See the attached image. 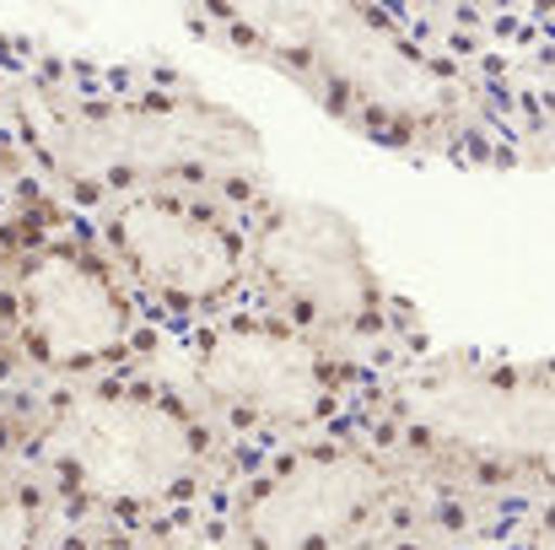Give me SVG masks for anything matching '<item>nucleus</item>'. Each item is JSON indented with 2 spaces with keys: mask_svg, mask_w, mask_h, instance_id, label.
Segmentation results:
<instances>
[{
  "mask_svg": "<svg viewBox=\"0 0 555 550\" xmlns=\"http://www.w3.org/2000/svg\"><path fill=\"white\" fill-rule=\"evenodd\" d=\"M254 54L388 146H442L464 130V87L377 11H221Z\"/></svg>",
  "mask_w": 555,
  "mask_h": 550,
  "instance_id": "obj_1",
  "label": "nucleus"
},
{
  "mask_svg": "<svg viewBox=\"0 0 555 550\" xmlns=\"http://www.w3.org/2000/svg\"><path fill=\"white\" fill-rule=\"evenodd\" d=\"M33 141L43 146L49 168L81 189H125L152 194L168 174L216 168L227 157H254V130L232 114L163 98V92H103V98H43V114L33 119Z\"/></svg>",
  "mask_w": 555,
  "mask_h": 550,
  "instance_id": "obj_2",
  "label": "nucleus"
},
{
  "mask_svg": "<svg viewBox=\"0 0 555 550\" xmlns=\"http://www.w3.org/2000/svg\"><path fill=\"white\" fill-rule=\"evenodd\" d=\"M49 459L108 508H168L199 475V432L168 394L92 388L49 421Z\"/></svg>",
  "mask_w": 555,
  "mask_h": 550,
  "instance_id": "obj_3",
  "label": "nucleus"
},
{
  "mask_svg": "<svg viewBox=\"0 0 555 550\" xmlns=\"http://www.w3.org/2000/svg\"><path fill=\"white\" fill-rule=\"evenodd\" d=\"M410 432L464 470H524L551 453V372L448 357L399 383Z\"/></svg>",
  "mask_w": 555,
  "mask_h": 550,
  "instance_id": "obj_4",
  "label": "nucleus"
},
{
  "mask_svg": "<svg viewBox=\"0 0 555 550\" xmlns=\"http://www.w3.org/2000/svg\"><path fill=\"white\" fill-rule=\"evenodd\" d=\"M194 383L232 426L264 432L313 426L335 405V372L324 351L302 330L264 314L210 324L194 346Z\"/></svg>",
  "mask_w": 555,
  "mask_h": 550,
  "instance_id": "obj_5",
  "label": "nucleus"
},
{
  "mask_svg": "<svg viewBox=\"0 0 555 550\" xmlns=\"http://www.w3.org/2000/svg\"><path fill=\"white\" fill-rule=\"evenodd\" d=\"M114 276L168 314H205L243 281V238L179 189L130 194L108 216Z\"/></svg>",
  "mask_w": 555,
  "mask_h": 550,
  "instance_id": "obj_6",
  "label": "nucleus"
},
{
  "mask_svg": "<svg viewBox=\"0 0 555 550\" xmlns=\"http://www.w3.org/2000/svg\"><path fill=\"white\" fill-rule=\"evenodd\" d=\"M243 259H254L264 297L292 330H351L377 303V276L357 227L324 205L275 210Z\"/></svg>",
  "mask_w": 555,
  "mask_h": 550,
  "instance_id": "obj_7",
  "label": "nucleus"
},
{
  "mask_svg": "<svg viewBox=\"0 0 555 550\" xmlns=\"http://www.w3.org/2000/svg\"><path fill=\"white\" fill-rule=\"evenodd\" d=\"M11 319L22 346L43 367L87 372L125 351L130 341V297L114 265L87 254L81 243H38L11 281Z\"/></svg>",
  "mask_w": 555,
  "mask_h": 550,
  "instance_id": "obj_8",
  "label": "nucleus"
},
{
  "mask_svg": "<svg viewBox=\"0 0 555 550\" xmlns=\"http://www.w3.org/2000/svg\"><path fill=\"white\" fill-rule=\"evenodd\" d=\"M383 481L367 464L335 453V459H302L281 470L259 502L248 508V529L259 550H340L377 508Z\"/></svg>",
  "mask_w": 555,
  "mask_h": 550,
  "instance_id": "obj_9",
  "label": "nucleus"
},
{
  "mask_svg": "<svg viewBox=\"0 0 555 550\" xmlns=\"http://www.w3.org/2000/svg\"><path fill=\"white\" fill-rule=\"evenodd\" d=\"M38 519H43L38 481L27 475V464L16 453L0 448V550H33Z\"/></svg>",
  "mask_w": 555,
  "mask_h": 550,
  "instance_id": "obj_10",
  "label": "nucleus"
},
{
  "mask_svg": "<svg viewBox=\"0 0 555 550\" xmlns=\"http://www.w3.org/2000/svg\"><path fill=\"white\" fill-rule=\"evenodd\" d=\"M103 550H146V546H103Z\"/></svg>",
  "mask_w": 555,
  "mask_h": 550,
  "instance_id": "obj_11",
  "label": "nucleus"
}]
</instances>
